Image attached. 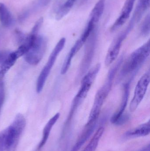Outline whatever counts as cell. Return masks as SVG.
Listing matches in <instances>:
<instances>
[{"mask_svg": "<svg viewBox=\"0 0 150 151\" xmlns=\"http://www.w3.org/2000/svg\"><path fill=\"white\" fill-rule=\"evenodd\" d=\"M66 39L63 38L60 40L51 53L47 63L42 69L40 74L39 76L36 85V91L38 93L42 91L46 81L55 63L57 57L61 52L65 46Z\"/></svg>", "mask_w": 150, "mask_h": 151, "instance_id": "3", "label": "cell"}, {"mask_svg": "<svg viewBox=\"0 0 150 151\" xmlns=\"http://www.w3.org/2000/svg\"><path fill=\"white\" fill-rule=\"evenodd\" d=\"M76 1V0H67L57 10L55 16L56 19L58 20H60L68 14L72 9Z\"/></svg>", "mask_w": 150, "mask_h": 151, "instance_id": "19", "label": "cell"}, {"mask_svg": "<svg viewBox=\"0 0 150 151\" xmlns=\"http://www.w3.org/2000/svg\"><path fill=\"white\" fill-rule=\"evenodd\" d=\"M150 0H139V3L135 12L141 16H143L146 10L150 6Z\"/></svg>", "mask_w": 150, "mask_h": 151, "instance_id": "21", "label": "cell"}, {"mask_svg": "<svg viewBox=\"0 0 150 151\" xmlns=\"http://www.w3.org/2000/svg\"><path fill=\"white\" fill-rule=\"evenodd\" d=\"M5 98V93H4V85L3 82L0 85V113L3 105Z\"/></svg>", "mask_w": 150, "mask_h": 151, "instance_id": "23", "label": "cell"}, {"mask_svg": "<svg viewBox=\"0 0 150 151\" xmlns=\"http://www.w3.org/2000/svg\"><path fill=\"white\" fill-rule=\"evenodd\" d=\"M130 81H129L123 85L122 97L120 105L116 112L112 115L111 119V122L112 124H115L119 119L124 114L125 109L127 105L130 91Z\"/></svg>", "mask_w": 150, "mask_h": 151, "instance_id": "10", "label": "cell"}, {"mask_svg": "<svg viewBox=\"0 0 150 151\" xmlns=\"http://www.w3.org/2000/svg\"><path fill=\"white\" fill-rule=\"evenodd\" d=\"M85 43V42L80 38L76 42L74 46L70 50L63 62L60 72L62 75H64L67 73L71 65V61L73 58L78 53V51L81 50L82 47Z\"/></svg>", "mask_w": 150, "mask_h": 151, "instance_id": "11", "label": "cell"}, {"mask_svg": "<svg viewBox=\"0 0 150 151\" xmlns=\"http://www.w3.org/2000/svg\"><path fill=\"white\" fill-rule=\"evenodd\" d=\"M100 64H97L84 76L81 81V87L76 95V97L82 101L84 100L100 70Z\"/></svg>", "mask_w": 150, "mask_h": 151, "instance_id": "8", "label": "cell"}, {"mask_svg": "<svg viewBox=\"0 0 150 151\" xmlns=\"http://www.w3.org/2000/svg\"><path fill=\"white\" fill-rule=\"evenodd\" d=\"M116 74V71L115 70L110 69L104 84L98 91L95 96L88 122H94L97 121L104 102L112 89Z\"/></svg>", "mask_w": 150, "mask_h": 151, "instance_id": "2", "label": "cell"}, {"mask_svg": "<svg viewBox=\"0 0 150 151\" xmlns=\"http://www.w3.org/2000/svg\"><path fill=\"white\" fill-rule=\"evenodd\" d=\"M10 53L9 51H0V63H2L6 60Z\"/></svg>", "mask_w": 150, "mask_h": 151, "instance_id": "24", "label": "cell"}, {"mask_svg": "<svg viewBox=\"0 0 150 151\" xmlns=\"http://www.w3.org/2000/svg\"><path fill=\"white\" fill-rule=\"evenodd\" d=\"M105 6V0H99L91 12L89 20L97 24L104 12Z\"/></svg>", "mask_w": 150, "mask_h": 151, "instance_id": "17", "label": "cell"}, {"mask_svg": "<svg viewBox=\"0 0 150 151\" xmlns=\"http://www.w3.org/2000/svg\"><path fill=\"white\" fill-rule=\"evenodd\" d=\"M150 82V70L146 72L138 81L129 105L130 112L135 111L142 101L149 88Z\"/></svg>", "mask_w": 150, "mask_h": 151, "instance_id": "7", "label": "cell"}, {"mask_svg": "<svg viewBox=\"0 0 150 151\" xmlns=\"http://www.w3.org/2000/svg\"><path fill=\"white\" fill-rule=\"evenodd\" d=\"M97 42V32L95 29L91 34L87 40L84 55L79 69L78 77L84 75L87 71L94 56Z\"/></svg>", "mask_w": 150, "mask_h": 151, "instance_id": "6", "label": "cell"}, {"mask_svg": "<svg viewBox=\"0 0 150 151\" xmlns=\"http://www.w3.org/2000/svg\"><path fill=\"white\" fill-rule=\"evenodd\" d=\"M17 145V144L14 145H12V146H11L10 147L7 149L5 151H16Z\"/></svg>", "mask_w": 150, "mask_h": 151, "instance_id": "26", "label": "cell"}, {"mask_svg": "<svg viewBox=\"0 0 150 151\" xmlns=\"http://www.w3.org/2000/svg\"><path fill=\"white\" fill-rule=\"evenodd\" d=\"M138 151H150V144L148 145L147 146L144 147L142 149Z\"/></svg>", "mask_w": 150, "mask_h": 151, "instance_id": "27", "label": "cell"}, {"mask_svg": "<svg viewBox=\"0 0 150 151\" xmlns=\"http://www.w3.org/2000/svg\"><path fill=\"white\" fill-rule=\"evenodd\" d=\"M150 133V122L149 121L134 129L128 131L126 134V136L127 137H139L146 136L149 134Z\"/></svg>", "mask_w": 150, "mask_h": 151, "instance_id": "15", "label": "cell"}, {"mask_svg": "<svg viewBox=\"0 0 150 151\" xmlns=\"http://www.w3.org/2000/svg\"><path fill=\"white\" fill-rule=\"evenodd\" d=\"M150 54V41L149 40L131 53L127 58L122 65L116 82L118 83L129 76H131L132 79L149 58Z\"/></svg>", "mask_w": 150, "mask_h": 151, "instance_id": "1", "label": "cell"}, {"mask_svg": "<svg viewBox=\"0 0 150 151\" xmlns=\"http://www.w3.org/2000/svg\"><path fill=\"white\" fill-rule=\"evenodd\" d=\"M18 59L15 52H11L8 58L0 65V85L3 83V80L5 74L13 66Z\"/></svg>", "mask_w": 150, "mask_h": 151, "instance_id": "14", "label": "cell"}, {"mask_svg": "<svg viewBox=\"0 0 150 151\" xmlns=\"http://www.w3.org/2000/svg\"><path fill=\"white\" fill-rule=\"evenodd\" d=\"M136 0H126L122 10L119 17L116 19L111 28V31L114 32L122 26L128 19L132 12Z\"/></svg>", "mask_w": 150, "mask_h": 151, "instance_id": "9", "label": "cell"}, {"mask_svg": "<svg viewBox=\"0 0 150 151\" xmlns=\"http://www.w3.org/2000/svg\"><path fill=\"white\" fill-rule=\"evenodd\" d=\"M60 117V114L59 113L56 114L54 116H53L46 124L43 130L42 138L38 146V150H41L43 146L45 145L47 142L48 139L50 135V132L52 130L53 126L56 123Z\"/></svg>", "mask_w": 150, "mask_h": 151, "instance_id": "13", "label": "cell"}, {"mask_svg": "<svg viewBox=\"0 0 150 151\" xmlns=\"http://www.w3.org/2000/svg\"><path fill=\"white\" fill-rule=\"evenodd\" d=\"M47 46V40L46 38L38 35L31 47L24 55L25 60L31 65H37L43 57Z\"/></svg>", "mask_w": 150, "mask_h": 151, "instance_id": "4", "label": "cell"}, {"mask_svg": "<svg viewBox=\"0 0 150 151\" xmlns=\"http://www.w3.org/2000/svg\"><path fill=\"white\" fill-rule=\"evenodd\" d=\"M51 0H39V3L42 6H46L51 2Z\"/></svg>", "mask_w": 150, "mask_h": 151, "instance_id": "25", "label": "cell"}, {"mask_svg": "<svg viewBox=\"0 0 150 151\" xmlns=\"http://www.w3.org/2000/svg\"><path fill=\"white\" fill-rule=\"evenodd\" d=\"M104 132V128L100 127L99 128L92 138L90 142L82 151H95Z\"/></svg>", "mask_w": 150, "mask_h": 151, "instance_id": "18", "label": "cell"}, {"mask_svg": "<svg viewBox=\"0 0 150 151\" xmlns=\"http://www.w3.org/2000/svg\"><path fill=\"white\" fill-rule=\"evenodd\" d=\"M150 15L145 18L141 27V34L144 36H147L150 33Z\"/></svg>", "mask_w": 150, "mask_h": 151, "instance_id": "22", "label": "cell"}, {"mask_svg": "<svg viewBox=\"0 0 150 151\" xmlns=\"http://www.w3.org/2000/svg\"><path fill=\"white\" fill-rule=\"evenodd\" d=\"M9 148L7 129L0 132V151H5Z\"/></svg>", "mask_w": 150, "mask_h": 151, "instance_id": "20", "label": "cell"}, {"mask_svg": "<svg viewBox=\"0 0 150 151\" xmlns=\"http://www.w3.org/2000/svg\"><path fill=\"white\" fill-rule=\"evenodd\" d=\"M0 20L4 26L9 27L14 23L11 13L5 4L0 2Z\"/></svg>", "mask_w": 150, "mask_h": 151, "instance_id": "16", "label": "cell"}, {"mask_svg": "<svg viewBox=\"0 0 150 151\" xmlns=\"http://www.w3.org/2000/svg\"><path fill=\"white\" fill-rule=\"evenodd\" d=\"M134 26V24L130 22L127 28L114 40L106 56L105 64L106 66L111 65L118 58L123 41Z\"/></svg>", "mask_w": 150, "mask_h": 151, "instance_id": "5", "label": "cell"}, {"mask_svg": "<svg viewBox=\"0 0 150 151\" xmlns=\"http://www.w3.org/2000/svg\"><path fill=\"white\" fill-rule=\"evenodd\" d=\"M97 122H87L77 142L71 149L70 151H78L89 139L96 128Z\"/></svg>", "mask_w": 150, "mask_h": 151, "instance_id": "12", "label": "cell"}]
</instances>
